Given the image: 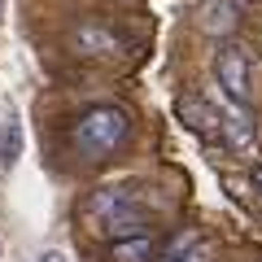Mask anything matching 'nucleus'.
<instances>
[{
	"instance_id": "obj_1",
	"label": "nucleus",
	"mask_w": 262,
	"mask_h": 262,
	"mask_svg": "<svg viewBox=\"0 0 262 262\" xmlns=\"http://www.w3.org/2000/svg\"><path fill=\"white\" fill-rule=\"evenodd\" d=\"M127 136H131V118L118 105H96L75 122V149H79V158H92V162L118 153L127 144Z\"/></svg>"
},
{
	"instance_id": "obj_9",
	"label": "nucleus",
	"mask_w": 262,
	"mask_h": 262,
	"mask_svg": "<svg viewBox=\"0 0 262 262\" xmlns=\"http://www.w3.org/2000/svg\"><path fill=\"white\" fill-rule=\"evenodd\" d=\"M253 192H258V201H262V166L253 170Z\"/></svg>"
},
{
	"instance_id": "obj_7",
	"label": "nucleus",
	"mask_w": 262,
	"mask_h": 262,
	"mask_svg": "<svg viewBox=\"0 0 262 262\" xmlns=\"http://www.w3.org/2000/svg\"><path fill=\"white\" fill-rule=\"evenodd\" d=\"M236 22H241V5H236V0H201V27L206 31L223 35Z\"/></svg>"
},
{
	"instance_id": "obj_6",
	"label": "nucleus",
	"mask_w": 262,
	"mask_h": 262,
	"mask_svg": "<svg viewBox=\"0 0 262 262\" xmlns=\"http://www.w3.org/2000/svg\"><path fill=\"white\" fill-rule=\"evenodd\" d=\"M22 158V122H18V110H5L0 118V166L13 170Z\"/></svg>"
},
{
	"instance_id": "obj_8",
	"label": "nucleus",
	"mask_w": 262,
	"mask_h": 262,
	"mask_svg": "<svg viewBox=\"0 0 262 262\" xmlns=\"http://www.w3.org/2000/svg\"><path fill=\"white\" fill-rule=\"evenodd\" d=\"M75 48L79 53H118V39L105 27H96V22H79L75 27Z\"/></svg>"
},
{
	"instance_id": "obj_2",
	"label": "nucleus",
	"mask_w": 262,
	"mask_h": 262,
	"mask_svg": "<svg viewBox=\"0 0 262 262\" xmlns=\"http://www.w3.org/2000/svg\"><path fill=\"white\" fill-rule=\"evenodd\" d=\"M88 214L101 223V232L110 236H127L144 227V206H136L131 188H101V192L88 201Z\"/></svg>"
},
{
	"instance_id": "obj_3",
	"label": "nucleus",
	"mask_w": 262,
	"mask_h": 262,
	"mask_svg": "<svg viewBox=\"0 0 262 262\" xmlns=\"http://www.w3.org/2000/svg\"><path fill=\"white\" fill-rule=\"evenodd\" d=\"M214 79H219V88H223L236 105L249 101V57H245L236 44H227V48L214 53Z\"/></svg>"
},
{
	"instance_id": "obj_5",
	"label": "nucleus",
	"mask_w": 262,
	"mask_h": 262,
	"mask_svg": "<svg viewBox=\"0 0 262 262\" xmlns=\"http://www.w3.org/2000/svg\"><path fill=\"white\" fill-rule=\"evenodd\" d=\"M179 114H184L188 127L201 131V136H214V131L223 127V114H219L206 96H184V101H179Z\"/></svg>"
},
{
	"instance_id": "obj_4",
	"label": "nucleus",
	"mask_w": 262,
	"mask_h": 262,
	"mask_svg": "<svg viewBox=\"0 0 262 262\" xmlns=\"http://www.w3.org/2000/svg\"><path fill=\"white\" fill-rule=\"evenodd\" d=\"M153 253H158V245L144 232H127L110 241V262H153Z\"/></svg>"
},
{
	"instance_id": "obj_10",
	"label": "nucleus",
	"mask_w": 262,
	"mask_h": 262,
	"mask_svg": "<svg viewBox=\"0 0 262 262\" xmlns=\"http://www.w3.org/2000/svg\"><path fill=\"white\" fill-rule=\"evenodd\" d=\"M39 262H66V253H57V249H48V253H44V258H39Z\"/></svg>"
}]
</instances>
